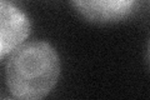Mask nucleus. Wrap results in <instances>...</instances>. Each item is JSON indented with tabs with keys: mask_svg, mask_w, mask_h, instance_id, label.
<instances>
[{
	"mask_svg": "<svg viewBox=\"0 0 150 100\" xmlns=\"http://www.w3.org/2000/svg\"><path fill=\"white\" fill-rule=\"evenodd\" d=\"M149 58H150V50H149Z\"/></svg>",
	"mask_w": 150,
	"mask_h": 100,
	"instance_id": "4",
	"label": "nucleus"
},
{
	"mask_svg": "<svg viewBox=\"0 0 150 100\" xmlns=\"http://www.w3.org/2000/svg\"><path fill=\"white\" fill-rule=\"evenodd\" d=\"M30 34V21L20 9L6 0L0 1V58L20 46Z\"/></svg>",
	"mask_w": 150,
	"mask_h": 100,
	"instance_id": "2",
	"label": "nucleus"
},
{
	"mask_svg": "<svg viewBox=\"0 0 150 100\" xmlns=\"http://www.w3.org/2000/svg\"><path fill=\"white\" fill-rule=\"evenodd\" d=\"M86 20L98 24L121 21L135 10L138 0H71Z\"/></svg>",
	"mask_w": 150,
	"mask_h": 100,
	"instance_id": "3",
	"label": "nucleus"
},
{
	"mask_svg": "<svg viewBox=\"0 0 150 100\" xmlns=\"http://www.w3.org/2000/svg\"><path fill=\"white\" fill-rule=\"evenodd\" d=\"M60 75V60L46 41L21 44L10 54L5 66L9 91L20 100H38L46 96Z\"/></svg>",
	"mask_w": 150,
	"mask_h": 100,
	"instance_id": "1",
	"label": "nucleus"
}]
</instances>
